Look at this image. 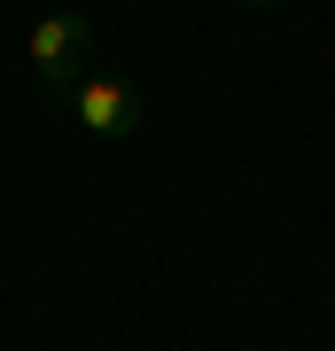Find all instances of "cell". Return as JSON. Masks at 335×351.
<instances>
[{"instance_id":"cell-1","label":"cell","mask_w":335,"mask_h":351,"mask_svg":"<svg viewBox=\"0 0 335 351\" xmlns=\"http://www.w3.org/2000/svg\"><path fill=\"white\" fill-rule=\"evenodd\" d=\"M24 55H32V78H39V94L55 101H71V86L86 78V55H94V24L78 8H55V16H39V24L24 32Z\"/></svg>"},{"instance_id":"cell-2","label":"cell","mask_w":335,"mask_h":351,"mask_svg":"<svg viewBox=\"0 0 335 351\" xmlns=\"http://www.w3.org/2000/svg\"><path fill=\"white\" fill-rule=\"evenodd\" d=\"M62 110H71L78 133H94V141H133L140 133V86L133 78H110V71H86Z\"/></svg>"},{"instance_id":"cell-3","label":"cell","mask_w":335,"mask_h":351,"mask_svg":"<svg viewBox=\"0 0 335 351\" xmlns=\"http://www.w3.org/2000/svg\"><path fill=\"white\" fill-rule=\"evenodd\" d=\"M242 8H281V0H242Z\"/></svg>"}]
</instances>
